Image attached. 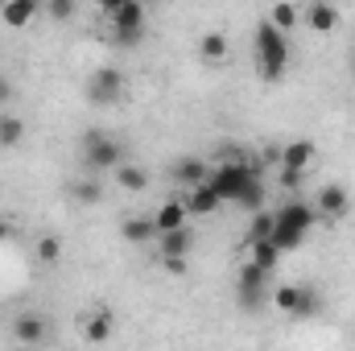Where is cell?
Masks as SVG:
<instances>
[{
  "instance_id": "obj_1",
  "label": "cell",
  "mask_w": 355,
  "mask_h": 351,
  "mask_svg": "<svg viewBox=\"0 0 355 351\" xmlns=\"http://www.w3.org/2000/svg\"><path fill=\"white\" fill-rule=\"evenodd\" d=\"M252 50H257V75H261L265 83H281L285 71H289V42H285V33H281L268 17L257 25Z\"/></svg>"
},
{
  "instance_id": "obj_14",
  "label": "cell",
  "mask_w": 355,
  "mask_h": 351,
  "mask_svg": "<svg viewBox=\"0 0 355 351\" xmlns=\"http://www.w3.org/2000/svg\"><path fill=\"white\" fill-rule=\"evenodd\" d=\"M186 219H190V211H186V198H166V203L153 211V223H157V232L186 228Z\"/></svg>"
},
{
  "instance_id": "obj_41",
  "label": "cell",
  "mask_w": 355,
  "mask_h": 351,
  "mask_svg": "<svg viewBox=\"0 0 355 351\" xmlns=\"http://www.w3.org/2000/svg\"><path fill=\"white\" fill-rule=\"evenodd\" d=\"M352 67H355V58H352Z\"/></svg>"
},
{
  "instance_id": "obj_9",
  "label": "cell",
  "mask_w": 355,
  "mask_h": 351,
  "mask_svg": "<svg viewBox=\"0 0 355 351\" xmlns=\"http://www.w3.org/2000/svg\"><path fill=\"white\" fill-rule=\"evenodd\" d=\"M12 339L17 343H46L50 339L46 314H21V318H12Z\"/></svg>"
},
{
  "instance_id": "obj_23",
  "label": "cell",
  "mask_w": 355,
  "mask_h": 351,
  "mask_svg": "<svg viewBox=\"0 0 355 351\" xmlns=\"http://www.w3.org/2000/svg\"><path fill=\"white\" fill-rule=\"evenodd\" d=\"M71 198L83 203V207H95V203L103 198V182H99V178H75V182H71Z\"/></svg>"
},
{
  "instance_id": "obj_30",
  "label": "cell",
  "mask_w": 355,
  "mask_h": 351,
  "mask_svg": "<svg viewBox=\"0 0 355 351\" xmlns=\"http://www.w3.org/2000/svg\"><path fill=\"white\" fill-rule=\"evenodd\" d=\"M265 194H268V186L257 178V182H248V190L240 194V207H244V211H261V207H265Z\"/></svg>"
},
{
  "instance_id": "obj_19",
  "label": "cell",
  "mask_w": 355,
  "mask_h": 351,
  "mask_svg": "<svg viewBox=\"0 0 355 351\" xmlns=\"http://www.w3.org/2000/svg\"><path fill=\"white\" fill-rule=\"evenodd\" d=\"M314 141H289L281 145V166H293V170H310L314 166Z\"/></svg>"
},
{
  "instance_id": "obj_33",
  "label": "cell",
  "mask_w": 355,
  "mask_h": 351,
  "mask_svg": "<svg viewBox=\"0 0 355 351\" xmlns=\"http://www.w3.org/2000/svg\"><path fill=\"white\" fill-rule=\"evenodd\" d=\"M112 42L116 46H141L145 42V29H112Z\"/></svg>"
},
{
  "instance_id": "obj_11",
  "label": "cell",
  "mask_w": 355,
  "mask_h": 351,
  "mask_svg": "<svg viewBox=\"0 0 355 351\" xmlns=\"http://www.w3.org/2000/svg\"><path fill=\"white\" fill-rule=\"evenodd\" d=\"M42 12V0H4L0 4V21L12 25V29H25L33 25V17Z\"/></svg>"
},
{
  "instance_id": "obj_35",
  "label": "cell",
  "mask_w": 355,
  "mask_h": 351,
  "mask_svg": "<svg viewBox=\"0 0 355 351\" xmlns=\"http://www.w3.org/2000/svg\"><path fill=\"white\" fill-rule=\"evenodd\" d=\"M162 264H166V273H174V277L186 273V257H162Z\"/></svg>"
},
{
  "instance_id": "obj_3",
  "label": "cell",
  "mask_w": 355,
  "mask_h": 351,
  "mask_svg": "<svg viewBox=\"0 0 355 351\" xmlns=\"http://www.w3.org/2000/svg\"><path fill=\"white\" fill-rule=\"evenodd\" d=\"M79 153H83L87 170H95V174H112L124 162V145L116 137H107V132H87L83 145H79Z\"/></svg>"
},
{
  "instance_id": "obj_22",
  "label": "cell",
  "mask_w": 355,
  "mask_h": 351,
  "mask_svg": "<svg viewBox=\"0 0 355 351\" xmlns=\"http://www.w3.org/2000/svg\"><path fill=\"white\" fill-rule=\"evenodd\" d=\"M248 257L261 264V268H268V273H277V264H281V252H277V244H272L268 236H261V240H248Z\"/></svg>"
},
{
  "instance_id": "obj_29",
  "label": "cell",
  "mask_w": 355,
  "mask_h": 351,
  "mask_svg": "<svg viewBox=\"0 0 355 351\" xmlns=\"http://www.w3.org/2000/svg\"><path fill=\"white\" fill-rule=\"evenodd\" d=\"M42 8H46V17H50V21H58V25H62V21H71V17H75L79 0H42Z\"/></svg>"
},
{
  "instance_id": "obj_7",
  "label": "cell",
  "mask_w": 355,
  "mask_h": 351,
  "mask_svg": "<svg viewBox=\"0 0 355 351\" xmlns=\"http://www.w3.org/2000/svg\"><path fill=\"white\" fill-rule=\"evenodd\" d=\"M302 25H310L314 33H331L339 25V8L331 0H306L302 4Z\"/></svg>"
},
{
  "instance_id": "obj_18",
  "label": "cell",
  "mask_w": 355,
  "mask_h": 351,
  "mask_svg": "<svg viewBox=\"0 0 355 351\" xmlns=\"http://www.w3.org/2000/svg\"><path fill=\"white\" fill-rule=\"evenodd\" d=\"M112 331H116L112 310H95V314L83 318V339H87V343H107V339H112Z\"/></svg>"
},
{
  "instance_id": "obj_38",
  "label": "cell",
  "mask_w": 355,
  "mask_h": 351,
  "mask_svg": "<svg viewBox=\"0 0 355 351\" xmlns=\"http://www.w3.org/2000/svg\"><path fill=\"white\" fill-rule=\"evenodd\" d=\"M4 240H12V223H8V219H0V244H4Z\"/></svg>"
},
{
  "instance_id": "obj_28",
  "label": "cell",
  "mask_w": 355,
  "mask_h": 351,
  "mask_svg": "<svg viewBox=\"0 0 355 351\" xmlns=\"http://www.w3.org/2000/svg\"><path fill=\"white\" fill-rule=\"evenodd\" d=\"M318 289L314 285H302V298H297V310H293V318H314L318 314Z\"/></svg>"
},
{
  "instance_id": "obj_36",
  "label": "cell",
  "mask_w": 355,
  "mask_h": 351,
  "mask_svg": "<svg viewBox=\"0 0 355 351\" xmlns=\"http://www.w3.org/2000/svg\"><path fill=\"white\" fill-rule=\"evenodd\" d=\"M261 153H265V157H261V162H265V166H281V145H277V149H272V145H268V149H261Z\"/></svg>"
},
{
  "instance_id": "obj_20",
  "label": "cell",
  "mask_w": 355,
  "mask_h": 351,
  "mask_svg": "<svg viewBox=\"0 0 355 351\" xmlns=\"http://www.w3.org/2000/svg\"><path fill=\"white\" fill-rule=\"evenodd\" d=\"M25 141V120L17 112H0V149H17Z\"/></svg>"
},
{
  "instance_id": "obj_10",
  "label": "cell",
  "mask_w": 355,
  "mask_h": 351,
  "mask_svg": "<svg viewBox=\"0 0 355 351\" xmlns=\"http://www.w3.org/2000/svg\"><path fill=\"white\" fill-rule=\"evenodd\" d=\"M145 17H149V4L145 0H124L120 8L107 12V25L112 29H145Z\"/></svg>"
},
{
  "instance_id": "obj_21",
  "label": "cell",
  "mask_w": 355,
  "mask_h": 351,
  "mask_svg": "<svg viewBox=\"0 0 355 351\" xmlns=\"http://www.w3.org/2000/svg\"><path fill=\"white\" fill-rule=\"evenodd\" d=\"M268 21H272L281 33H289L293 25H302V8H297L293 0H277V4L268 8Z\"/></svg>"
},
{
  "instance_id": "obj_13",
  "label": "cell",
  "mask_w": 355,
  "mask_h": 351,
  "mask_svg": "<svg viewBox=\"0 0 355 351\" xmlns=\"http://www.w3.org/2000/svg\"><path fill=\"white\" fill-rule=\"evenodd\" d=\"M120 236L128 244H153L157 240V223H153V215H128L120 223Z\"/></svg>"
},
{
  "instance_id": "obj_26",
  "label": "cell",
  "mask_w": 355,
  "mask_h": 351,
  "mask_svg": "<svg viewBox=\"0 0 355 351\" xmlns=\"http://www.w3.org/2000/svg\"><path fill=\"white\" fill-rule=\"evenodd\" d=\"M297 298H302V285H277V289H272V306H277L281 314H289V318H293V310H297Z\"/></svg>"
},
{
  "instance_id": "obj_4",
  "label": "cell",
  "mask_w": 355,
  "mask_h": 351,
  "mask_svg": "<svg viewBox=\"0 0 355 351\" xmlns=\"http://www.w3.org/2000/svg\"><path fill=\"white\" fill-rule=\"evenodd\" d=\"M120 95H124V75H120L116 67H99V71H91L87 99L95 103V108H112Z\"/></svg>"
},
{
  "instance_id": "obj_15",
  "label": "cell",
  "mask_w": 355,
  "mask_h": 351,
  "mask_svg": "<svg viewBox=\"0 0 355 351\" xmlns=\"http://www.w3.org/2000/svg\"><path fill=\"white\" fill-rule=\"evenodd\" d=\"M211 178V166L202 162V157H178L174 162V182L182 190H190V186H198V182H207Z\"/></svg>"
},
{
  "instance_id": "obj_32",
  "label": "cell",
  "mask_w": 355,
  "mask_h": 351,
  "mask_svg": "<svg viewBox=\"0 0 355 351\" xmlns=\"http://www.w3.org/2000/svg\"><path fill=\"white\" fill-rule=\"evenodd\" d=\"M306 174H310V170H293V166H277V186H281V190H297V186L306 182Z\"/></svg>"
},
{
  "instance_id": "obj_34",
  "label": "cell",
  "mask_w": 355,
  "mask_h": 351,
  "mask_svg": "<svg viewBox=\"0 0 355 351\" xmlns=\"http://www.w3.org/2000/svg\"><path fill=\"white\" fill-rule=\"evenodd\" d=\"M261 298H265V289H240V306H244V310H257Z\"/></svg>"
},
{
  "instance_id": "obj_12",
  "label": "cell",
  "mask_w": 355,
  "mask_h": 351,
  "mask_svg": "<svg viewBox=\"0 0 355 351\" xmlns=\"http://www.w3.org/2000/svg\"><path fill=\"white\" fill-rule=\"evenodd\" d=\"M112 186H120L128 194H141V190H149V170L145 166H132V162H120L112 170Z\"/></svg>"
},
{
  "instance_id": "obj_16",
  "label": "cell",
  "mask_w": 355,
  "mask_h": 351,
  "mask_svg": "<svg viewBox=\"0 0 355 351\" xmlns=\"http://www.w3.org/2000/svg\"><path fill=\"white\" fill-rule=\"evenodd\" d=\"M227 54H232V42H227V33H219V29L202 33V42H198V58H202V62L219 67V62H227Z\"/></svg>"
},
{
  "instance_id": "obj_31",
  "label": "cell",
  "mask_w": 355,
  "mask_h": 351,
  "mask_svg": "<svg viewBox=\"0 0 355 351\" xmlns=\"http://www.w3.org/2000/svg\"><path fill=\"white\" fill-rule=\"evenodd\" d=\"M272 223H277V215H272V211H265V207H261V211H252V232H248V240L268 236V232H272Z\"/></svg>"
},
{
  "instance_id": "obj_6",
  "label": "cell",
  "mask_w": 355,
  "mask_h": 351,
  "mask_svg": "<svg viewBox=\"0 0 355 351\" xmlns=\"http://www.w3.org/2000/svg\"><path fill=\"white\" fill-rule=\"evenodd\" d=\"M272 215H277V223H285V228H297V232H306V236H310V228L318 223V211H314V203H302V198H289V203H281Z\"/></svg>"
},
{
  "instance_id": "obj_17",
  "label": "cell",
  "mask_w": 355,
  "mask_h": 351,
  "mask_svg": "<svg viewBox=\"0 0 355 351\" xmlns=\"http://www.w3.org/2000/svg\"><path fill=\"white\" fill-rule=\"evenodd\" d=\"M194 244L190 228H174V232H157V257H186Z\"/></svg>"
},
{
  "instance_id": "obj_25",
  "label": "cell",
  "mask_w": 355,
  "mask_h": 351,
  "mask_svg": "<svg viewBox=\"0 0 355 351\" xmlns=\"http://www.w3.org/2000/svg\"><path fill=\"white\" fill-rule=\"evenodd\" d=\"M268 277H272V273H268V268H261V264L248 257V261L240 264V277H236V281H240V289H265Z\"/></svg>"
},
{
  "instance_id": "obj_5",
  "label": "cell",
  "mask_w": 355,
  "mask_h": 351,
  "mask_svg": "<svg viewBox=\"0 0 355 351\" xmlns=\"http://www.w3.org/2000/svg\"><path fill=\"white\" fill-rule=\"evenodd\" d=\"M314 211H318L322 223H339V219L352 211V198H347V190H343L339 182H327V186L314 194Z\"/></svg>"
},
{
  "instance_id": "obj_2",
  "label": "cell",
  "mask_w": 355,
  "mask_h": 351,
  "mask_svg": "<svg viewBox=\"0 0 355 351\" xmlns=\"http://www.w3.org/2000/svg\"><path fill=\"white\" fill-rule=\"evenodd\" d=\"M207 182L215 186V194L223 203H240V194L248 190V182H257V166L248 157H240V153H227L219 166H211V178Z\"/></svg>"
},
{
  "instance_id": "obj_27",
  "label": "cell",
  "mask_w": 355,
  "mask_h": 351,
  "mask_svg": "<svg viewBox=\"0 0 355 351\" xmlns=\"http://www.w3.org/2000/svg\"><path fill=\"white\" fill-rule=\"evenodd\" d=\"M33 252H37V261L42 264H58L62 261V240H58V236H42Z\"/></svg>"
},
{
  "instance_id": "obj_39",
  "label": "cell",
  "mask_w": 355,
  "mask_h": 351,
  "mask_svg": "<svg viewBox=\"0 0 355 351\" xmlns=\"http://www.w3.org/2000/svg\"><path fill=\"white\" fill-rule=\"evenodd\" d=\"M95 4H99V8H103V12H112V8H120V4H124V0H95Z\"/></svg>"
},
{
  "instance_id": "obj_24",
  "label": "cell",
  "mask_w": 355,
  "mask_h": 351,
  "mask_svg": "<svg viewBox=\"0 0 355 351\" xmlns=\"http://www.w3.org/2000/svg\"><path fill=\"white\" fill-rule=\"evenodd\" d=\"M268 240L277 244V252L285 257V252H293V248H302V240H306V232H297V228H285V223H272V232H268Z\"/></svg>"
},
{
  "instance_id": "obj_37",
  "label": "cell",
  "mask_w": 355,
  "mask_h": 351,
  "mask_svg": "<svg viewBox=\"0 0 355 351\" xmlns=\"http://www.w3.org/2000/svg\"><path fill=\"white\" fill-rule=\"evenodd\" d=\"M4 103H12V83L0 75V108H4Z\"/></svg>"
},
{
  "instance_id": "obj_40",
  "label": "cell",
  "mask_w": 355,
  "mask_h": 351,
  "mask_svg": "<svg viewBox=\"0 0 355 351\" xmlns=\"http://www.w3.org/2000/svg\"><path fill=\"white\" fill-rule=\"evenodd\" d=\"M145 4H153V0H145Z\"/></svg>"
},
{
  "instance_id": "obj_8",
  "label": "cell",
  "mask_w": 355,
  "mask_h": 351,
  "mask_svg": "<svg viewBox=\"0 0 355 351\" xmlns=\"http://www.w3.org/2000/svg\"><path fill=\"white\" fill-rule=\"evenodd\" d=\"M182 198H186V211H190V215H211V211H219V207H223V198L215 194V186H211V182H198V186L182 190Z\"/></svg>"
}]
</instances>
